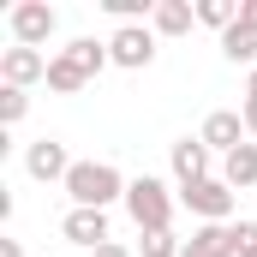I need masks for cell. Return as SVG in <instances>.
<instances>
[{
  "mask_svg": "<svg viewBox=\"0 0 257 257\" xmlns=\"http://www.w3.org/2000/svg\"><path fill=\"white\" fill-rule=\"evenodd\" d=\"M126 186H132V180H120L114 162H72V174H66L72 209H108V203H126Z\"/></svg>",
  "mask_w": 257,
  "mask_h": 257,
  "instance_id": "cell-1",
  "label": "cell"
},
{
  "mask_svg": "<svg viewBox=\"0 0 257 257\" xmlns=\"http://www.w3.org/2000/svg\"><path fill=\"white\" fill-rule=\"evenodd\" d=\"M126 215L138 221V233L174 227V197H168V186H162L156 174H138V180L126 186Z\"/></svg>",
  "mask_w": 257,
  "mask_h": 257,
  "instance_id": "cell-2",
  "label": "cell"
},
{
  "mask_svg": "<svg viewBox=\"0 0 257 257\" xmlns=\"http://www.w3.org/2000/svg\"><path fill=\"white\" fill-rule=\"evenodd\" d=\"M180 203L192 209L197 221H221L227 227V215H233V203H239V192L221 180V174H209V180H197V186H186L180 192Z\"/></svg>",
  "mask_w": 257,
  "mask_h": 257,
  "instance_id": "cell-3",
  "label": "cell"
},
{
  "mask_svg": "<svg viewBox=\"0 0 257 257\" xmlns=\"http://www.w3.org/2000/svg\"><path fill=\"white\" fill-rule=\"evenodd\" d=\"M6 24H12V36H18V48H42V42L60 30V12H54L48 0H18Z\"/></svg>",
  "mask_w": 257,
  "mask_h": 257,
  "instance_id": "cell-4",
  "label": "cell"
},
{
  "mask_svg": "<svg viewBox=\"0 0 257 257\" xmlns=\"http://www.w3.org/2000/svg\"><path fill=\"white\" fill-rule=\"evenodd\" d=\"M108 60L126 66V72H144V66L156 60V30H150V24H120V30L108 36Z\"/></svg>",
  "mask_w": 257,
  "mask_h": 257,
  "instance_id": "cell-5",
  "label": "cell"
},
{
  "mask_svg": "<svg viewBox=\"0 0 257 257\" xmlns=\"http://www.w3.org/2000/svg\"><path fill=\"white\" fill-rule=\"evenodd\" d=\"M24 174H30V180H42V186H48V180H60V186H66V174H72L66 144H60V138H36V144L24 150Z\"/></svg>",
  "mask_w": 257,
  "mask_h": 257,
  "instance_id": "cell-6",
  "label": "cell"
},
{
  "mask_svg": "<svg viewBox=\"0 0 257 257\" xmlns=\"http://www.w3.org/2000/svg\"><path fill=\"white\" fill-rule=\"evenodd\" d=\"M0 84H12V90L48 84V54L42 48H6L0 54Z\"/></svg>",
  "mask_w": 257,
  "mask_h": 257,
  "instance_id": "cell-7",
  "label": "cell"
},
{
  "mask_svg": "<svg viewBox=\"0 0 257 257\" xmlns=\"http://www.w3.org/2000/svg\"><path fill=\"white\" fill-rule=\"evenodd\" d=\"M209 150H221V156H233L239 144H251V132H245V114H233V108H215L209 120H203V132H197Z\"/></svg>",
  "mask_w": 257,
  "mask_h": 257,
  "instance_id": "cell-8",
  "label": "cell"
},
{
  "mask_svg": "<svg viewBox=\"0 0 257 257\" xmlns=\"http://www.w3.org/2000/svg\"><path fill=\"white\" fill-rule=\"evenodd\" d=\"M60 233L72 245H84V251H96V245H108V209H66Z\"/></svg>",
  "mask_w": 257,
  "mask_h": 257,
  "instance_id": "cell-9",
  "label": "cell"
},
{
  "mask_svg": "<svg viewBox=\"0 0 257 257\" xmlns=\"http://www.w3.org/2000/svg\"><path fill=\"white\" fill-rule=\"evenodd\" d=\"M209 156H215V150H209L203 138H180V144H174V180H180V192L197 186V180H209Z\"/></svg>",
  "mask_w": 257,
  "mask_h": 257,
  "instance_id": "cell-10",
  "label": "cell"
},
{
  "mask_svg": "<svg viewBox=\"0 0 257 257\" xmlns=\"http://www.w3.org/2000/svg\"><path fill=\"white\" fill-rule=\"evenodd\" d=\"M192 24H197L192 0H156V12H150V30H156V36H186Z\"/></svg>",
  "mask_w": 257,
  "mask_h": 257,
  "instance_id": "cell-11",
  "label": "cell"
},
{
  "mask_svg": "<svg viewBox=\"0 0 257 257\" xmlns=\"http://www.w3.org/2000/svg\"><path fill=\"white\" fill-rule=\"evenodd\" d=\"M180 257H233V245H227V227H221V221H197Z\"/></svg>",
  "mask_w": 257,
  "mask_h": 257,
  "instance_id": "cell-12",
  "label": "cell"
},
{
  "mask_svg": "<svg viewBox=\"0 0 257 257\" xmlns=\"http://www.w3.org/2000/svg\"><path fill=\"white\" fill-rule=\"evenodd\" d=\"M84 84H90V72H84V66H78V60L60 48V54L48 60V90H54V96H78Z\"/></svg>",
  "mask_w": 257,
  "mask_h": 257,
  "instance_id": "cell-13",
  "label": "cell"
},
{
  "mask_svg": "<svg viewBox=\"0 0 257 257\" xmlns=\"http://www.w3.org/2000/svg\"><path fill=\"white\" fill-rule=\"evenodd\" d=\"M221 180H227L233 192H245V186H257V144H239L233 156H221Z\"/></svg>",
  "mask_w": 257,
  "mask_h": 257,
  "instance_id": "cell-14",
  "label": "cell"
},
{
  "mask_svg": "<svg viewBox=\"0 0 257 257\" xmlns=\"http://www.w3.org/2000/svg\"><path fill=\"white\" fill-rule=\"evenodd\" d=\"M221 54H227L233 66H251V72H257V36H251V30H239V24L221 30Z\"/></svg>",
  "mask_w": 257,
  "mask_h": 257,
  "instance_id": "cell-15",
  "label": "cell"
},
{
  "mask_svg": "<svg viewBox=\"0 0 257 257\" xmlns=\"http://www.w3.org/2000/svg\"><path fill=\"white\" fill-rule=\"evenodd\" d=\"M66 54H72V60L96 78V72L108 66V42H96V36H72V42H66Z\"/></svg>",
  "mask_w": 257,
  "mask_h": 257,
  "instance_id": "cell-16",
  "label": "cell"
},
{
  "mask_svg": "<svg viewBox=\"0 0 257 257\" xmlns=\"http://www.w3.org/2000/svg\"><path fill=\"white\" fill-rule=\"evenodd\" d=\"M186 251V239L174 233V227H162V233H138V257H180Z\"/></svg>",
  "mask_w": 257,
  "mask_h": 257,
  "instance_id": "cell-17",
  "label": "cell"
},
{
  "mask_svg": "<svg viewBox=\"0 0 257 257\" xmlns=\"http://www.w3.org/2000/svg\"><path fill=\"white\" fill-rule=\"evenodd\" d=\"M197 24H209V30H233V24H239V6H233V0H197Z\"/></svg>",
  "mask_w": 257,
  "mask_h": 257,
  "instance_id": "cell-18",
  "label": "cell"
},
{
  "mask_svg": "<svg viewBox=\"0 0 257 257\" xmlns=\"http://www.w3.org/2000/svg\"><path fill=\"white\" fill-rule=\"evenodd\" d=\"M24 108H30V96H24V90H12V84H0V126H18V120H24Z\"/></svg>",
  "mask_w": 257,
  "mask_h": 257,
  "instance_id": "cell-19",
  "label": "cell"
},
{
  "mask_svg": "<svg viewBox=\"0 0 257 257\" xmlns=\"http://www.w3.org/2000/svg\"><path fill=\"white\" fill-rule=\"evenodd\" d=\"M102 6H108L120 24H144V18L156 12V0H102Z\"/></svg>",
  "mask_w": 257,
  "mask_h": 257,
  "instance_id": "cell-20",
  "label": "cell"
},
{
  "mask_svg": "<svg viewBox=\"0 0 257 257\" xmlns=\"http://www.w3.org/2000/svg\"><path fill=\"white\" fill-rule=\"evenodd\" d=\"M227 245H233V257H257V221H233Z\"/></svg>",
  "mask_w": 257,
  "mask_h": 257,
  "instance_id": "cell-21",
  "label": "cell"
},
{
  "mask_svg": "<svg viewBox=\"0 0 257 257\" xmlns=\"http://www.w3.org/2000/svg\"><path fill=\"white\" fill-rule=\"evenodd\" d=\"M239 114H245V132H251V144H257V72H251V84H245V108Z\"/></svg>",
  "mask_w": 257,
  "mask_h": 257,
  "instance_id": "cell-22",
  "label": "cell"
},
{
  "mask_svg": "<svg viewBox=\"0 0 257 257\" xmlns=\"http://www.w3.org/2000/svg\"><path fill=\"white\" fill-rule=\"evenodd\" d=\"M239 30H251V36H257V0H239Z\"/></svg>",
  "mask_w": 257,
  "mask_h": 257,
  "instance_id": "cell-23",
  "label": "cell"
},
{
  "mask_svg": "<svg viewBox=\"0 0 257 257\" xmlns=\"http://www.w3.org/2000/svg\"><path fill=\"white\" fill-rule=\"evenodd\" d=\"M90 257H138V251H132V245H120V239H108V245H96Z\"/></svg>",
  "mask_w": 257,
  "mask_h": 257,
  "instance_id": "cell-24",
  "label": "cell"
},
{
  "mask_svg": "<svg viewBox=\"0 0 257 257\" xmlns=\"http://www.w3.org/2000/svg\"><path fill=\"white\" fill-rule=\"evenodd\" d=\"M0 257H24V245L18 239H0Z\"/></svg>",
  "mask_w": 257,
  "mask_h": 257,
  "instance_id": "cell-25",
  "label": "cell"
}]
</instances>
